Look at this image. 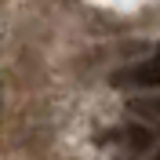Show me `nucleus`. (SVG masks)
I'll list each match as a JSON object with an SVG mask.
<instances>
[{
	"instance_id": "nucleus-3",
	"label": "nucleus",
	"mask_w": 160,
	"mask_h": 160,
	"mask_svg": "<svg viewBox=\"0 0 160 160\" xmlns=\"http://www.w3.org/2000/svg\"><path fill=\"white\" fill-rule=\"evenodd\" d=\"M128 109H135L138 117H153V120H160V98H135Z\"/></svg>"
},
{
	"instance_id": "nucleus-2",
	"label": "nucleus",
	"mask_w": 160,
	"mask_h": 160,
	"mask_svg": "<svg viewBox=\"0 0 160 160\" xmlns=\"http://www.w3.org/2000/svg\"><path fill=\"white\" fill-rule=\"evenodd\" d=\"M124 142H128L131 149H149V146H153V135L142 131V128H128V131H124Z\"/></svg>"
},
{
	"instance_id": "nucleus-1",
	"label": "nucleus",
	"mask_w": 160,
	"mask_h": 160,
	"mask_svg": "<svg viewBox=\"0 0 160 160\" xmlns=\"http://www.w3.org/2000/svg\"><path fill=\"white\" fill-rule=\"evenodd\" d=\"M113 84H117V88H160V48H157L153 58L113 73Z\"/></svg>"
}]
</instances>
